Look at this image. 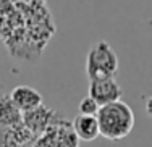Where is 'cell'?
<instances>
[{"label": "cell", "mask_w": 152, "mask_h": 147, "mask_svg": "<svg viewBox=\"0 0 152 147\" xmlns=\"http://www.w3.org/2000/svg\"><path fill=\"white\" fill-rule=\"evenodd\" d=\"M100 136L110 141L125 139L134 128V113L123 100L102 105L96 115Z\"/></svg>", "instance_id": "obj_1"}, {"label": "cell", "mask_w": 152, "mask_h": 147, "mask_svg": "<svg viewBox=\"0 0 152 147\" xmlns=\"http://www.w3.org/2000/svg\"><path fill=\"white\" fill-rule=\"evenodd\" d=\"M118 71V57L107 41L94 44L86 57V74L89 81L100 78H115Z\"/></svg>", "instance_id": "obj_2"}, {"label": "cell", "mask_w": 152, "mask_h": 147, "mask_svg": "<svg viewBox=\"0 0 152 147\" xmlns=\"http://www.w3.org/2000/svg\"><path fill=\"white\" fill-rule=\"evenodd\" d=\"M89 97H92L102 105H108L112 102H117L121 100L123 91L120 87L115 78H100V79H91L89 81Z\"/></svg>", "instance_id": "obj_3"}, {"label": "cell", "mask_w": 152, "mask_h": 147, "mask_svg": "<svg viewBox=\"0 0 152 147\" xmlns=\"http://www.w3.org/2000/svg\"><path fill=\"white\" fill-rule=\"evenodd\" d=\"M8 95L21 113H28V112H31V110H36L41 105H44V103H42L44 102L42 94L37 89L31 87V86H24V84L16 86V87L12 89V92H10Z\"/></svg>", "instance_id": "obj_4"}, {"label": "cell", "mask_w": 152, "mask_h": 147, "mask_svg": "<svg viewBox=\"0 0 152 147\" xmlns=\"http://www.w3.org/2000/svg\"><path fill=\"white\" fill-rule=\"evenodd\" d=\"M53 115L55 112L47 107L41 105L39 108L31 110L28 113H23V126L26 128L31 134H44L53 123Z\"/></svg>", "instance_id": "obj_5"}, {"label": "cell", "mask_w": 152, "mask_h": 147, "mask_svg": "<svg viewBox=\"0 0 152 147\" xmlns=\"http://www.w3.org/2000/svg\"><path fill=\"white\" fill-rule=\"evenodd\" d=\"M71 128H73L75 134L78 139L84 142H91L96 141L100 136L99 131V123H97L96 116H89V115H78V116L73 120L71 123Z\"/></svg>", "instance_id": "obj_6"}, {"label": "cell", "mask_w": 152, "mask_h": 147, "mask_svg": "<svg viewBox=\"0 0 152 147\" xmlns=\"http://www.w3.org/2000/svg\"><path fill=\"white\" fill-rule=\"evenodd\" d=\"M23 124V113L16 108L10 95L0 97V126L2 128H18Z\"/></svg>", "instance_id": "obj_7"}, {"label": "cell", "mask_w": 152, "mask_h": 147, "mask_svg": "<svg viewBox=\"0 0 152 147\" xmlns=\"http://www.w3.org/2000/svg\"><path fill=\"white\" fill-rule=\"evenodd\" d=\"M100 105L96 102L92 97L86 95L84 99L79 102V115H89V116H96L97 112H99Z\"/></svg>", "instance_id": "obj_8"}, {"label": "cell", "mask_w": 152, "mask_h": 147, "mask_svg": "<svg viewBox=\"0 0 152 147\" xmlns=\"http://www.w3.org/2000/svg\"><path fill=\"white\" fill-rule=\"evenodd\" d=\"M146 113L152 118V95H149L146 99Z\"/></svg>", "instance_id": "obj_9"}]
</instances>
